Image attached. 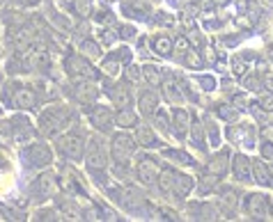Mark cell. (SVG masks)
Here are the masks:
<instances>
[{
    "label": "cell",
    "mask_w": 273,
    "mask_h": 222,
    "mask_svg": "<svg viewBox=\"0 0 273 222\" xmlns=\"http://www.w3.org/2000/svg\"><path fill=\"white\" fill-rule=\"evenodd\" d=\"M161 188L170 190L177 197H186L191 193V188H193V181L189 177H184V174H177L174 170H163L161 172Z\"/></svg>",
    "instance_id": "1"
},
{
    "label": "cell",
    "mask_w": 273,
    "mask_h": 222,
    "mask_svg": "<svg viewBox=\"0 0 273 222\" xmlns=\"http://www.w3.org/2000/svg\"><path fill=\"white\" fill-rule=\"evenodd\" d=\"M69 119H71V115L67 113V110H60V108L46 110L44 117H41V126H44V129H41V133H44V135H53L55 131L65 129Z\"/></svg>",
    "instance_id": "2"
},
{
    "label": "cell",
    "mask_w": 273,
    "mask_h": 222,
    "mask_svg": "<svg viewBox=\"0 0 273 222\" xmlns=\"http://www.w3.org/2000/svg\"><path fill=\"white\" fill-rule=\"evenodd\" d=\"M133 149H135V144H133V140H131L129 135H115V140H113V156H115L117 163H126V158L133 153Z\"/></svg>",
    "instance_id": "3"
},
{
    "label": "cell",
    "mask_w": 273,
    "mask_h": 222,
    "mask_svg": "<svg viewBox=\"0 0 273 222\" xmlns=\"http://www.w3.org/2000/svg\"><path fill=\"white\" fill-rule=\"evenodd\" d=\"M266 208H268V202L262 195H248L246 197V213L253 215L255 220H264L266 217Z\"/></svg>",
    "instance_id": "4"
},
{
    "label": "cell",
    "mask_w": 273,
    "mask_h": 222,
    "mask_svg": "<svg viewBox=\"0 0 273 222\" xmlns=\"http://www.w3.org/2000/svg\"><path fill=\"white\" fill-rule=\"evenodd\" d=\"M87 165L92 170H99V168H106V151L104 147L99 144V140L92 138L87 144Z\"/></svg>",
    "instance_id": "5"
},
{
    "label": "cell",
    "mask_w": 273,
    "mask_h": 222,
    "mask_svg": "<svg viewBox=\"0 0 273 222\" xmlns=\"http://www.w3.org/2000/svg\"><path fill=\"white\" fill-rule=\"evenodd\" d=\"M23 158H25V160H30L28 165L39 168V165H46L51 160V151L44 147V144H32V147H28L23 151Z\"/></svg>",
    "instance_id": "6"
},
{
    "label": "cell",
    "mask_w": 273,
    "mask_h": 222,
    "mask_svg": "<svg viewBox=\"0 0 273 222\" xmlns=\"http://www.w3.org/2000/svg\"><path fill=\"white\" fill-rule=\"evenodd\" d=\"M89 122H92V126H97L99 131H110V126H113V115H110L108 108L97 105V108L89 110Z\"/></svg>",
    "instance_id": "7"
},
{
    "label": "cell",
    "mask_w": 273,
    "mask_h": 222,
    "mask_svg": "<svg viewBox=\"0 0 273 222\" xmlns=\"http://www.w3.org/2000/svg\"><path fill=\"white\" fill-rule=\"evenodd\" d=\"M60 149H62V153L69 156L71 160H80V156H83V140H80L78 135H67V138L60 142Z\"/></svg>",
    "instance_id": "8"
},
{
    "label": "cell",
    "mask_w": 273,
    "mask_h": 222,
    "mask_svg": "<svg viewBox=\"0 0 273 222\" xmlns=\"http://www.w3.org/2000/svg\"><path fill=\"white\" fill-rule=\"evenodd\" d=\"M234 177L244 183H248L253 179V163L246 156H241V153L234 156Z\"/></svg>",
    "instance_id": "9"
},
{
    "label": "cell",
    "mask_w": 273,
    "mask_h": 222,
    "mask_svg": "<svg viewBox=\"0 0 273 222\" xmlns=\"http://www.w3.org/2000/svg\"><path fill=\"white\" fill-rule=\"evenodd\" d=\"M67 71L69 74H78V76H85V78H92V76H97L95 74V69L85 62L83 58H78V55H71V58H67Z\"/></svg>",
    "instance_id": "10"
},
{
    "label": "cell",
    "mask_w": 273,
    "mask_h": 222,
    "mask_svg": "<svg viewBox=\"0 0 273 222\" xmlns=\"http://www.w3.org/2000/svg\"><path fill=\"white\" fill-rule=\"evenodd\" d=\"M49 62V55H46V48L44 46H35V48H30L28 55H25V67H44Z\"/></svg>",
    "instance_id": "11"
},
{
    "label": "cell",
    "mask_w": 273,
    "mask_h": 222,
    "mask_svg": "<svg viewBox=\"0 0 273 222\" xmlns=\"http://www.w3.org/2000/svg\"><path fill=\"white\" fill-rule=\"evenodd\" d=\"M138 177L143 183H152L156 177H159V168L154 165V160H149V158H145V160H140L138 165Z\"/></svg>",
    "instance_id": "12"
},
{
    "label": "cell",
    "mask_w": 273,
    "mask_h": 222,
    "mask_svg": "<svg viewBox=\"0 0 273 222\" xmlns=\"http://www.w3.org/2000/svg\"><path fill=\"white\" fill-rule=\"evenodd\" d=\"M14 103L19 105V108H25V110L35 108V105H37V94L32 92V89H30V87H19V92H16V99H14Z\"/></svg>",
    "instance_id": "13"
},
{
    "label": "cell",
    "mask_w": 273,
    "mask_h": 222,
    "mask_svg": "<svg viewBox=\"0 0 273 222\" xmlns=\"http://www.w3.org/2000/svg\"><path fill=\"white\" fill-rule=\"evenodd\" d=\"M53 188H55L53 174H41V177L37 179V183H35V195L37 197H51Z\"/></svg>",
    "instance_id": "14"
},
{
    "label": "cell",
    "mask_w": 273,
    "mask_h": 222,
    "mask_svg": "<svg viewBox=\"0 0 273 222\" xmlns=\"http://www.w3.org/2000/svg\"><path fill=\"white\" fill-rule=\"evenodd\" d=\"M172 126H174V135L177 138H184L186 129H189V113L184 108H177L172 115Z\"/></svg>",
    "instance_id": "15"
},
{
    "label": "cell",
    "mask_w": 273,
    "mask_h": 222,
    "mask_svg": "<svg viewBox=\"0 0 273 222\" xmlns=\"http://www.w3.org/2000/svg\"><path fill=\"white\" fill-rule=\"evenodd\" d=\"M253 174H255V181L257 183L273 188V174L268 172V168L262 163V160H253Z\"/></svg>",
    "instance_id": "16"
},
{
    "label": "cell",
    "mask_w": 273,
    "mask_h": 222,
    "mask_svg": "<svg viewBox=\"0 0 273 222\" xmlns=\"http://www.w3.org/2000/svg\"><path fill=\"white\" fill-rule=\"evenodd\" d=\"M156 103H159L156 92H143L140 94V113L143 115H154Z\"/></svg>",
    "instance_id": "17"
},
{
    "label": "cell",
    "mask_w": 273,
    "mask_h": 222,
    "mask_svg": "<svg viewBox=\"0 0 273 222\" xmlns=\"http://www.w3.org/2000/svg\"><path fill=\"white\" fill-rule=\"evenodd\" d=\"M76 99H78L80 103H92V101L97 99V89L89 83H80L78 87H76Z\"/></svg>",
    "instance_id": "18"
},
{
    "label": "cell",
    "mask_w": 273,
    "mask_h": 222,
    "mask_svg": "<svg viewBox=\"0 0 273 222\" xmlns=\"http://www.w3.org/2000/svg\"><path fill=\"white\" fill-rule=\"evenodd\" d=\"M225 170H228V151H220L218 156H214L211 160H209V172L220 177Z\"/></svg>",
    "instance_id": "19"
},
{
    "label": "cell",
    "mask_w": 273,
    "mask_h": 222,
    "mask_svg": "<svg viewBox=\"0 0 273 222\" xmlns=\"http://www.w3.org/2000/svg\"><path fill=\"white\" fill-rule=\"evenodd\" d=\"M110 96H113V101L119 108H126L131 101V94H129V89H126V85H117L115 89H110Z\"/></svg>",
    "instance_id": "20"
},
{
    "label": "cell",
    "mask_w": 273,
    "mask_h": 222,
    "mask_svg": "<svg viewBox=\"0 0 273 222\" xmlns=\"http://www.w3.org/2000/svg\"><path fill=\"white\" fill-rule=\"evenodd\" d=\"M163 94H165V99H168L170 103H174V105L181 103V92L177 89V83H174L172 78H170L168 83L163 85Z\"/></svg>",
    "instance_id": "21"
},
{
    "label": "cell",
    "mask_w": 273,
    "mask_h": 222,
    "mask_svg": "<svg viewBox=\"0 0 273 222\" xmlns=\"http://www.w3.org/2000/svg\"><path fill=\"white\" fill-rule=\"evenodd\" d=\"M135 138H138V142L143 144V147H156V138L147 126H140L138 133H135Z\"/></svg>",
    "instance_id": "22"
},
{
    "label": "cell",
    "mask_w": 273,
    "mask_h": 222,
    "mask_svg": "<svg viewBox=\"0 0 273 222\" xmlns=\"http://www.w3.org/2000/svg\"><path fill=\"white\" fill-rule=\"evenodd\" d=\"M152 46H154V50L159 55H170L172 53V41H170V37H156V39L152 41Z\"/></svg>",
    "instance_id": "23"
},
{
    "label": "cell",
    "mask_w": 273,
    "mask_h": 222,
    "mask_svg": "<svg viewBox=\"0 0 273 222\" xmlns=\"http://www.w3.org/2000/svg\"><path fill=\"white\" fill-rule=\"evenodd\" d=\"M163 156L172 158V160H177V163H181V165H193V158H191L189 153L179 151V149H168V151H163Z\"/></svg>",
    "instance_id": "24"
},
{
    "label": "cell",
    "mask_w": 273,
    "mask_h": 222,
    "mask_svg": "<svg viewBox=\"0 0 273 222\" xmlns=\"http://www.w3.org/2000/svg\"><path fill=\"white\" fill-rule=\"evenodd\" d=\"M135 122H138V117H135L131 110H126V108L119 110V115H117V124H119V126H135Z\"/></svg>",
    "instance_id": "25"
},
{
    "label": "cell",
    "mask_w": 273,
    "mask_h": 222,
    "mask_svg": "<svg viewBox=\"0 0 273 222\" xmlns=\"http://www.w3.org/2000/svg\"><path fill=\"white\" fill-rule=\"evenodd\" d=\"M143 76L147 78L149 85H161V71L156 69V67H143Z\"/></svg>",
    "instance_id": "26"
},
{
    "label": "cell",
    "mask_w": 273,
    "mask_h": 222,
    "mask_svg": "<svg viewBox=\"0 0 273 222\" xmlns=\"http://www.w3.org/2000/svg\"><path fill=\"white\" fill-rule=\"evenodd\" d=\"M184 65L191 67V69H200V67H202V58H200L195 50H186L184 53Z\"/></svg>",
    "instance_id": "27"
},
{
    "label": "cell",
    "mask_w": 273,
    "mask_h": 222,
    "mask_svg": "<svg viewBox=\"0 0 273 222\" xmlns=\"http://www.w3.org/2000/svg\"><path fill=\"white\" fill-rule=\"evenodd\" d=\"M119 62H122V60H119L117 55H115V58H108V60L104 62V71H106L108 76H117V74H119Z\"/></svg>",
    "instance_id": "28"
},
{
    "label": "cell",
    "mask_w": 273,
    "mask_h": 222,
    "mask_svg": "<svg viewBox=\"0 0 273 222\" xmlns=\"http://www.w3.org/2000/svg\"><path fill=\"white\" fill-rule=\"evenodd\" d=\"M83 53H85V58L97 60V58H99L101 50H99V46H97L92 39H85V41H83Z\"/></svg>",
    "instance_id": "29"
},
{
    "label": "cell",
    "mask_w": 273,
    "mask_h": 222,
    "mask_svg": "<svg viewBox=\"0 0 273 222\" xmlns=\"http://www.w3.org/2000/svg\"><path fill=\"white\" fill-rule=\"evenodd\" d=\"M193 142H195V147H200V149L207 147V142H204L202 124H193Z\"/></svg>",
    "instance_id": "30"
},
{
    "label": "cell",
    "mask_w": 273,
    "mask_h": 222,
    "mask_svg": "<svg viewBox=\"0 0 273 222\" xmlns=\"http://www.w3.org/2000/svg\"><path fill=\"white\" fill-rule=\"evenodd\" d=\"M216 113H218V117L228 119V122H234V119H237V110L230 108V105H218V108H216Z\"/></svg>",
    "instance_id": "31"
},
{
    "label": "cell",
    "mask_w": 273,
    "mask_h": 222,
    "mask_svg": "<svg viewBox=\"0 0 273 222\" xmlns=\"http://www.w3.org/2000/svg\"><path fill=\"white\" fill-rule=\"evenodd\" d=\"M74 10L78 12L80 16H87L89 14V0H74Z\"/></svg>",
    "instance_id": "32"
},
{
    "label": "cell",
    "mask_w": 273,
    "mask_h": 222,
    "mask_svg": "<svg viewBox=\"0 0 273 222\" xmlns=\"http://www.w3.org/2000/svg\"><path fill=\"white\" fill-rule=\"evenodd\" d=\"M232 69H234V74L237 76H244L246 74V62L241 58H234L232 60Z\"/></svg>",
    "instance_id": "33"
},
{
    "label": "cell",
    "mask_w": 273,
    "mask_h": 222,
    "mask_svg": "<svg viewBox=\"0 0 273 222\" xmlns=\"http://www.w3.org/2000/svg\"><path fill=\"white\" fill-rule=\"evenodd\" d=\"M154 23H156V25H172V23H174V19H172L170 14H165V12H161V14H156Z\"/></svg>",
    "instance_id": "34"
},
{
    "label": "cell",
    "mask_w": 273,
    "mask_h": 222,
    "mask_svg": "<svg viewBox=\"0 0 273 222\" xmlns=\"http://www.w3.org/2000/svg\"><path fill=\"white\" fill-rule=\"evenodd\" d=\"M126 78H129L131 83H138V80L143 78V71L135 69V67H129V69H126Z\"/></svg>",
    "instance_id": "35"
},
{
    "label": "cell",
    "mask_w": 273,
    "mask_h": 222,
    "mask_svg": "<svg viewBox=\"0 0 273 222\" xmlns=\"http://www.w3.org/2000/svg\"><path fill=\"white\" fill-rule=\"evenodd\" d=\"M223 199L225 204H237V193H232V188H223Z\"/></svg>",
    "instance_id": "36"
},
{
    "label": "cell",
    "mask_w": 273,
    "mask_h": 222,
    "mask_svg": "<svg viewBox=\"0 0 273 222\" xmlns=\"http://www.w3.org/2000/svg\"><path fill=\"white\" fill-rule=\"evenodd\" d=\"M259 105H262L264 110H268V113H271V110H273V94H266V96H262Z\"/></svg>",
    "instance_id": "37"
},
{
    "label": "cell",
    "mask_w": 273,
    "mask_h": 222,
    "mask_svg": "<svg viewBox=\"0 0 273 222\" xmlns=\"http://www.w3.org/2000/svg\"><path fill=\"white\" fill-rule=\"evenodd\" d=\"M207 126H209V135H211V142L218 144V129H216V124H214V122H207Z\"/></svg>",
    "instance_id": "38"
},
{
    "label": "cell",
    "mask_w": 273,
    "mask_h": 222,
    "mask_svg": "<svg viewBox=\"0 0 273 222\" xmlns=\"http://www.w3.org/2000/svg\"><path fill=\"white\" fill-rule=\"evenodd\" d=\"M133 35H135V32H133L131 25H122V30H119V37H122V39H131Z\"/></svg>",
    "instance_id": "39"
},
{
    "label": "cell",
    "mask_w": 273,
    "mask_h": 222,
    "mask_svg": "<svg viewBox=\"0 0 273 222\" xmlns=\"http://www.w3.org/2000/svg\"><path fill=\"white\" fill-rule=\"evenodd\" d=\"M200 85H202L204 89H211V87H214V78H209V76H202V78H200Z\"/></svg>",
    "instance_id": "40"
},
{
    "label": "cell",
    "mask_w": 273,
    "mask_h": 222,
    "mask_svg": "<svg viewBox=\"0 0 273 222\" xmlns=\"http://www.w3.org/2000/svg\"><path fill=\"white\" fill-rule=\"evenodd\" d=\"M262 153H264V158H271L273 160V144H262Z\"/></svg>",
    "instance_id": "41"
},
{
    "label": "cell",
    "mask_w": 273,
    "mask_h": 222,
    "mask_svg": "<svg viewBox=\"0 0 273 222\" xmlns=\"http://www.w3.org/2000/svg\"><path fill=\"white\" fill-rule=\"evenodd\" d=\"M113 39H115V37H113V32H108V30H104V32H101V41H104L106 46H108V44H113Z\"/></svg>",
    "instance_id": "42"
},
{
    "label": "cell",
    "mask_w": 273,
    "mask_h": 222,
    "mask_svg": "<svg viewBox=\"0 0 273 222\" xmlns=\"http://www.w3.org/2000/svg\"><path fill=\"white\" fill-rule=\"evenodd\" d=\"M99 21L101 23H110V21H113V14H110V12H99Z\"/></svg>",
    "instance_id": "43"
},
{
    "label": "cell",
    "mask_w": 273,
    "mask_h": 222,
    "mask_svg": "<svg viewBox=\"0 0 273 222\" xmlns=\"http://www.w3.org/2000/svg\"><path fill=\"white\" fill-rule=\"evenodd\" d=\"M214 179H216V174H214V177H209V179H204V181H214ZM209 188H211V183H204V186H202V193H207Z\"/></svg>",
    "instance_id": "44"
},
{
    "label": "cell",
    "mask_w": 273,
    "mask_h": 222,
    "mask_svg": "<svg viewBox=\"0 0 273 222\" xmlns=\"http://www.w3.org/2000/svg\"><path fill=\"white\" fill-rule=\"evenodd\" d=\"M191 41H195V44H200V41H202V39H200V35H198V32H191Z\"/></svg>",
    "instance_id": "45"
},
{
    "label": "cell",
    "mask_w": 273,
    "mask_h": 222,
    "mask_svg": "<svg viewBox=\"0 0 273 222\" xmlns=\"http://www.w3.org/2000/svg\"><path fill=\"white\" fill-rule=\"evenodd\" d=\"M214 3H216V5H228L230 0H214Z\"/></svg>",
    "instance_id": "46"
},
{
    "label": "cell",
    "mask_w": 273,
    "mask_h": 222,
    "mask_svg": "<svg viewBox=\"0 0 273 222\" xmlns=\"http://www.w3.org/2000/svg\"><path fill=\"white\" fill-rule=\"evenodd\" d=\"M268 60H271V62H273V46H271V48H268Z\"/></svg>",
    "instance_id": "47"
},
{
    "label": "cell",
    "mask_w": 273,
    "mask_h": 222,
    "mask_svg": "<svg viewBox=\"0 0 273 222\" xmlns=\"http://www.w3.org/2000/svg\"><path fill=\"white\" fill-rule=\"evenodd\" d=\"M28 3H32V5H35V3H39V0H28Z\"/></svg>",
    "instance_id": "48"
},
{
    "label": "cell",
    "mask_w": 273,
    "mask_h": 222,
    "mask_svg": "<svg viewBox=\"0 0 273 222\" xmlns=\"http://www.w3.org/2000/svg\"><path fill=\"white\" fill-rule=\"evenodd\" d=\"M271 213H273V206H271Z\"/></svg>",
    "instance_id": "49"
}]
</instances>
